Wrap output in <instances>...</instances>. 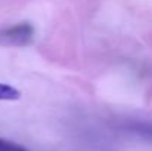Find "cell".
<instances>
[{"label": "cell", "instance_id": "obj_1", "mask_svg": "<svg viewBox=\"0 0 152 151\" xmlns=\"http://www.w3.org/2000/svg\"><path fill=\"white\" fill-rule=\"evenodd\" d=\"M34 27L30 22H19L0 30V43L6 46H27L33 42Z\"/></svg>", "mask_w": 152, "mask_h": 151}, {"label": "cell", "instance_id": "obj_2", "mask_svg": "<svg viewBox=\"0 0 152 151\" xmlns=\"http://www.w3.org/2000/svg\"><path fill=\"white\" fill-rule=\"evenodd\" d=\"M21 98V92L6 83H0V101H15Z\"/></svg>", "mask_w": 152, "mask_h": 151}, {"label": "cell", "instance_id": "obj_3", "mask_svg": "<svg viewBox=\"0 0 152 151\" xmlns=\"http://www.w3.org/2000/svg\"><path fill=\"white\" fill-rule=\"evenodd\" d=\"M0 151H28V150L25 147L16 144V142H12L9 139L0 138Z\"/></svg>", "mask_w": 152, "mask_h": 151}]
</instances>
